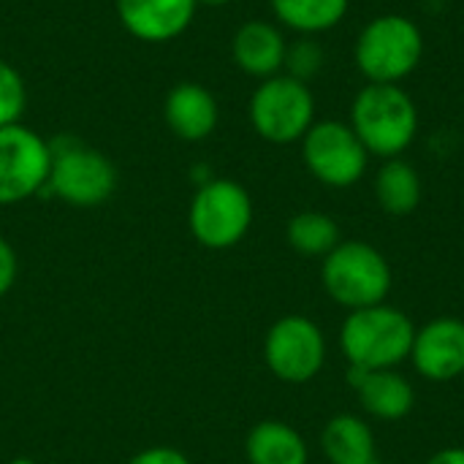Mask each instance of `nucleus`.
Returning <instances> with one entry per match:
<instances>
[{"label": "nucleus", "instance_id": "nucleus-11", "mask_svg": "<svg viewBox=\"0 0 464 464\" xmlns=\"http://www.w3.org/2000/svg\"><path fill=\"white\" fill-rule=\"evenodd\" d=\"M413 370L430 383H451L464 375V321L462 318H432L416 326L411 359Z\"/></svg>", "mask_w": 464, "mask_h": 464}, {"label": "nucleus", "instance_id": "nucleus-28", "mask_svg": "<svg viewBox=\"0 0 464 464\" xmlns=\"http://www.w3.org/2000/svg\"><path fill=\"white\" fill-rule=\"evenodd\" d=\"M370 464H386V462H378V459H375V462H370Z\"/></svg>", "mask_w": 464, "mask_h": 464}, {"label": "nucleus", "instance_id": "nucleus-9", "mask_svg": "<svg viewBox=\"0 0 464 464\" xmlns=\"http://www.w3.org/2000/svg\"><path fill=\"white\" fill-rule=\"evenodd\" d=\"M299 144L304 169L326 188L345 190L367 174L370 152L343 120H315Z\"/></svg>", "mask_w": 464, "mask_h": 464}, {"label": "nucleus", "instance_id": "nucleus-4", "mask_svg": "<svg viewBox=\"0 0 464 464\" xmlns=\"http://www.w3.org/2000/svg\"><path fill=\"white\" fill-rule=\"evenodd\" d=\"M321 285L340 307L362 310L383 304L392 294L394 275L386 256L362 239H343L321 264Z\"/></svg>", "mask_w": 464, "mask_h": 464}, {"label": "nucleus", "instance_id": "nucleus-13", "mask_svg": "<svg viewBox=\"0 0 464 464\" xmlns=\"http://www.w3.org/2000/svg\"><path fill=\"white\" fill-rule=\"evenodd\" d=\"M348 383L353 386L364 413L378 421H402L416 408V389L400 370L348 367Z\"/></svg>", "mask_w": 464, "mask_h": 464}, {"label": "nucleus", "instance_id": "nucleus-20", "mask_svg": "<svg viewBox=\"0 0 464 464\" xmlns=\"http://www.w3.org/2000/svg\"><path fill=\"white\" fill-rule=\"evenodd\" d=\"M285 239L299 256L307 258H326L343 242L337 220L318 209L296 212L285 226Z\"/></svg>", "mask_w": 464, "mask_h": 464}, {"label": "nucleus", "instance_id": "nucleus-5", "mask_svg": "<svg viewBox=\"0 0 464 464\" xmlns=\"http://www.w3.org/2000/svg\"><path fill=\"white\" fill-rule=\"evenodd\" d=\"M49 147L52 166L46 190L52 196L79 209L101 207L103 201L111 198L117 188V169L101 150L73 136H60L49 141Z\"/></svg>", "mask_w": 464, "mask_h": 464}, {"label": "nucleus", "instance_id": "nucleus-8", "mask_svg": "<svg viewBox=\"0 0 464 464\" xmlns=\"http://www.w3.org/2000/svg\"><path fill=\"white\" fill-rule=\"evenodd\" d=\"M326 356V334L307 315H283L264 337V362L269 372L291 386H304L318 378Z\"/></svg>", "mask_w": 464, "mask_h": 464}, {"label": "nucleus", "instance_id": "nucleus-6", "mask_svg": "<svg viewBox=\"0 0 464 464\" xmlns=\"http://www.w3.org/2000/svg\"><path fill=\"white\" fill-rule=\"evenodd\" d=\"M253 226V198L245 185L226 177H212L198 185L190 209L188 228L193 239L209 250H228L239 245Z\"/></svg>", "mask_w": 464, "mask_h": 464}, {"label": "nucleus", "instance_id": "nucleus-1", "mask_svg": "<svg viewBox=\"0 0 464 464\" xmlns=\"http://www.w3.org/2000/svg\"><path fill=\"white\" fill-rule=\"evenodd\" d=\"M348 125L370 158H402L419 136L421 114L402 84H364L351 101Z\"/></svg>", "mask_w": 464, "mask_h": 464}, {"label": "nucleus", "instance_id": "nucleus-7", "mask_svg": "<svg viewBox=\"0 0 464 464\" xmlns=\"http://www.w3.org/2000/svg\"><path fill=\"white\" fill-rule=\"evenodd\" d=\"M253 130L269 144H294L315 122V95L307 82L288 73L264 79L247 103Z\"/></svg>", "mask_w": 464, "mask_h": 464}, {"label": "nucleus", "instance_id": "nucleus-15", "mask_svg": "<svg viewBox=\"0 0 464 464\" xmlns=\"http://www.w3.org/2000/svg\"><path fill=\"white\" fill-rule=\"evenodd\" d=\"M288 41L283 30L266 19L245 22L231 38V57L237 68L258 82L283 73Z\"/></svg>", "mask_w": 464, "mask_h": 464}, {"label": "nucleus", "instance_id": "nucleus-22", "mask_svg": "<svg viewBox=\"0 0 464 464\" xmlns=\"http://www.w3.org/2000/svg\"><path fill=\"white\" fill-rule=\"evenodd\" d=\"M24 109H27L24 79L8 60H0V128L16 125Z\"/></svg>", "mask_w": 464, "mask_h": 464}, {"label": "nucleus", "instance_id": "nucleus-23", "mask_svg": "<svg viewBox=\"0 0 464 464\" xmlns=\"http://www.w3.org/2000/svg\"><path fill=\"white\" fill-rule=\"evenodd\" d=\"M16 275H19V258H16V250H14V247L0 237V299L14 288Z\"/></svg>", "mask_w": 464, "mask_h": 464}, {"label": "nucleus", "instance_id": "nucleus-2", "mask_svg": "<svg viewBox=\"0 0 464 464\" xmlns=\"http://www.w3.org/2000/svg\"><path fill=\"white\" fill-rule=\"evenodd\" d=\"M416 324L389 302L351 310L340 326V351L353 370H397L411 359Z\"/></svg>", "mask_w": 464, "mask_h": 464}, {"label": "nucleus", "instance_id": "nucleus-18", "mask_svg": "<svg viewBox=\"0 0 464 464\" xmlns=\"http://www.w3.org/2000/svg\"><path fill=\"white\" fill-rule=\"evenodd\" d=\"M372 190H375V201L381 204V209L394 218H405V215L416 212L424 198L421 174L405 158L383 160V166L375 174Z\"/></svg>", "mask_w": 464, "mask_h": 464}, {"label": "nucleus", "instance_id": "nucleus-27", "mask_svg": "<svg viewBox=\"0 0 464 464\" xmlns=\"http://www.w3.org/2000/svg\"><path fill=\"white\" fill-rule=\"evenodd\" d=\"M8 464H35L33 459H27V457H16V459H11Z\"/></svg>", "mask_w": 464, "mask_h": 464}, {"label": "nucleus", "instance_id": "nucleus-21", "mask_svg": "<svg viewBox=\"0 0 464 464\" xmlns=\"http://www.w3.org/2000/svg\"><path fill=\"white\" fill-rule=\"evenodd\" d=\"M324 65H326V52L315 41V35H299L294 44H288L283 73L310 84L324 71Z\"/></svg>", "mask_w": 464, "mask_h": 464}, {"label": "nucleus", "instance_id": "nucleus-14", "mask_svg": "<svg viewBox=\"0 0 464 464\" xmlns=\"http://www.w3.org/2000/svg\"><path fill=\"white\" fill-rule=\"evenodd\" d=\"M163 120L182 141H204L220 122L218 98L198 82H179L166 92Z\"/></svg>", "mask_w": 464, "mask_h": 464}, {"label": "nucleus", "instance_id": "nucleus-25", "mask_svg": "<svg viewBox=\"0 0 464 464\" xmlns=\"http://www.w3.org/2000/svg\"><path fill=\"white\" fill-rule=\"evenodd\" d=\"M424 464H464V449L462 446H449L435 451Z\"/></svg>", "mask_w": 464, "mask_h": 464}, {"label": "nucleus", "instance_id": "nucleus-26", "mask_svg": "<svg viewBox=\"0 0 464 464\" xmlns=\"http://www.w3.org/2000/svg\"><path fill=\"white\" fill-rule=\"evenodd\" d=\"M234 0H198V5H209V8H220V5H228Z\"/></svg>", "mask_w": 464, "mask_h": 464}, {"label": "nucleus", "instance_id": "nucleus-12", "mask_svg": "<svg viewBox=\"0 0 464 464\" xmlns=\"http://www.w3.org/2000/svg\"><path fill=\"white\" fill-rule=\"evenodd\" d=\"M198 0H117L120 24L144 44H169L196 19Z\"/></svg>", "mask_w": 464, "mask_h": 464}, {"label": "nucleus", "instance_id": "nucleus-17", "mask_svg": "<svg viewBox=\"0 0 464 464\" xmlns=\"http://www.w3.org/2000/svg\"><path fill=\"white\" fill-rule=\"evenodd\" d=\"M321 451L329 464L375 462V432L356 413H337L321 432Z\"/></svg>", "mask_w": 464, "mask_h": 464}, {"label": "nucleus", "instance_id": "nucleus-16", "mask_svg": "<svg viewBox=\"0 0 464 464\" xmlns=\"http://www.w3.org/2000/svg\"><path fill=\"white\" fill-rule=\"evenodd\" d=\"M247 464H310V449L299 430L280 419L258 421L245 440Z\"/></svg>", "mask_w": 464, "mask_h": 464}, {"label": "nucleus", "instance_id": "nucleus-19", "mask_svg": "<svg viewBox=\"0 0 464 464\" xmlns=\"http://www.w3.org/2000/svg\"><path fill=\"white\" fill-rule=\"evenodd\" d=\"M269 5L283 27L299 35H321L345 19L351 0H269Z\"/></svg>", "mask_w": 464, "mask_h": 464}, {"label": "nucleus", "instance_id": "nucleus-24", "mask_svg": "<svg viewBox=\"0 0 464 464\" xmlns=\"http://www.w3.org/2000/svg\"><path fill=\"white\" fill-rule=\"evenodd\" d=\"M125 464H190V459H188L182 451H177V449L152 446V449L139 451L136 457H130Z\"/></svg>", "mask_w": 464, "mask_h": 464}, {"label": "nucleus", "instance_id": "nucleus-3", "mask_svg": "<svg viewBox=\"0 0 464 464\" xmlns=\"http://www.w3.org/2000/svg\"><path fill=\"white\" fill-rule=\"evenodd\" d=\"M424 60V30L405 14L370 19L353 44V63L367 84H402Z\"/></svg>", "mask_w": 464, "mask_h": 464}, {"label": "nucleus", "instance_id": "nucleus-10", "mask_svg": "<svg viewBox=\"0 0 464 464\" xmlns=\"http://www.w3.org/2000/svg\"><path fill=\"white\" fill-rule=\"evenodd\" d=\"M52 147L33 128L16 122L0 128V207L22 204L49 179Z\"/></svg>", "mask_w": 464, "mask_h": 464}]
</instances>
